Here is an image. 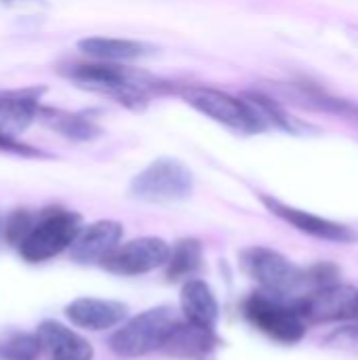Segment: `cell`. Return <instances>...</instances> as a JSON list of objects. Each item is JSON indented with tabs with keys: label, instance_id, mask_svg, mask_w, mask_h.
Here are the masks:
<instances>
[{
	"label": "cell",
	"instance_id": "obj_1",
	"mask_svg": "<svg viewBox=\"0 0 358 360\" xmlns=\"http://www.w3.org/2000/svg\"><path fill=\"white\" fill-rule=\"evenodd\" d=\"M61 74L78 89L103 95L133 112L146 110L150 99L167 89V82H162L158 76H152L146 70L97 59L91 63L65 65Z\"/></svg>",
	"mask_w": 358,
	"mask_h": 360
},
{
	"label": "cell",
	"instance_id": "obj_2",
	"mask_svg": "<svg viewBox=\"0 0 358 360\" xmlns=\"http://www.w3.org/2000/svg\"><path fill=\"white\" fill-rule=\"evenodd\" d=\"M177 323L179 321L169 306L150 308L112 333L108 342L110 350L120 359H141L154 350H162Z\"/></svg>",
	"mask_w": 358,
	"mask_h": 360
},
{
	"label": "cell",
	"instance_id": "obj_3",
	"mask_svg": "<svg viewBox=\"0 0 358 360\" xmlns=\"http://www.w3.org/2000/svg\"><path fill=\"white\" fill-rule=\"evenodd\" d=\"M192 171L177 158H158L141 169L129 184V196L150 205H171L190 198Z\"/></svg>",
	"mask_w": 358,
	"mask_h": 360
},
{
	"label": "cell",
	"instance_id": "obj_4",
	"mask_svg": "<svg viewBox=\"0 0 358 360\" xmlns=\"http://www.w3.org/2000/svg\"><path fill=\"white\" fill-rule=\"evenodd\" d=\"M184 101L192 105L196 112L205 114L213 122L241 133V135H257L264 133V124L253 114V110L247 105L243 97H234L226 91L213 89V86H184L179 91Z\"/></svg>",
	"mask_w": 358,
	"mask_h": 360
},
{
	"label": "cell",
	"instance_id": "obj_5",
	"mask_svg": "<svg viewBox=\"0 0 358 360\" xmlns=\"http://www.w3.org/2000/svg\"><path fill=\"white\" fill-rule=\"evenodd\" d=\"M82 230V217L65 209H51L36 219L27 238L19 245V255L27 264H42L59 253L68 251L78 232Z\"/></svg>",
	"mask_w": 358,
	"mask_h": 360
},
{
	"label": "cell",
	"instance_id": "obj_6",
	"mask_svg": "<svg viewBox=\"0 0 358 360\" xmlns=\"http://www.w3.org/2000/svg\"><path fill=\"white\" fill-rule=\"evenodd\" d=\"M245 319L264 335L279 344H298L306 335V321L298 314L295 306H287L276 297L253 293L243 304Z\"/></svg>",
	"mask_w": 358,
	"mask_h": 360
},
{
	"label": "cell",
	"instance_id": "obj_7",
	"mask_svg": "<svg viewBox=\"0 0 358 360\" xmlns=\"http://www.w3.org/2000/svg\"><path fill=\"white\" fill-rule=\"evenodd\" d=\"M241 268L249 278L270 293L287 295L304 285V270L289 262L283 253L268 247H249L241 251Z\"/></svg>",
	"mask_w": 358,
	"mask_h": 360
},
{
	"label": "cell",
	"instance_id": "obj_8",
	"mask_svg": "<svg viewBox=\"0 0 358 360\" xmlns=\"http://www.w3.org/2000/svg\"><path fill=\"white\" fill-rule=\"evenodd\" d=\"M171 257V245L158 236L133 238L118 245L103 262L101 268L116 276H141L152 270L165 268Z\"/></svg>",
	"mask_w": 358,
	"mask_h": 360
},
{
	"label": "cell",
	"instance_id": "obj_9",
	"mask_svg": "<svg viewBox=\"0 0 358 360\" xmlns=\"http://www.w3.org/2000/svg\"><path fill=\"white\" fill-rule=\"evenodd\" d=\"M295 310L306 323L312 325L350 321L358 316V289L340 283L312 289L295 302Z\"/></svg>",
	"mask_w": 358,
	"mask_h": 360
},
{
	"label": "cell",
	"instance_id": "obj_10",
	"mask_svg": "<svg viewBox=\"0 0 358 360\" xmlns=\"http://www.w3.org/2000/svg\"><path fill=\"white\" fill-rule=\"evenodd\" d=\"M262 202L272 215H276L285 224L293 226L298 232L308 234L312 238L327 240V243H340V245H350V243L358 240L357 232L352 228L340 224V221H333V219L314 215L310 211L291 207V205H287L279 198H272V196H262Z\"/></svg>",
	"mask_w": 358,
	"mask_h": 360
},
{
	"label": "cell",
	"instance_id": "obj_11",
	"mask_svg": "<svg viewBox=\"0 0 358 360\" xmlns=\"http://www.w3.org/2000/svg\"><path fill=\"white\" fill-rule=\"evenodd\" d=\"M44 86H23V89H4L0 91V133L17 137L23 133L36 118L42 108L40 97Z\"/></svg>",
	"mask_w": 358,
	"mask_h": 360
},
{
	"label": "cell",
	"instance_id": "obj_12",
	"mask_svg": "<svg viewBox=\"0 0 358 360\" xmlns=\"http://www.w3.org/2000/svg\"><path fill=\"white\" fill-rule=\"evenodd\" d=\"M122 224L114 219H99L95 224L82 226L74 245L70 247V257L76 264H99L120 245Z\"/></svg>",
	"mask_w": 358,
	"mask_h": 360
},
{
	"label": "cell",
	"instance_id": "obj_13",
	"mask_svg": "<svg viewBox=\"0 0 358 360\" xmlns=\"http://www.w3.org/2000/svg\"><path fill=\"white\" fill-rule=\"evenodd\" d=\"M129 314L127 304L103 297H78L65 306V319L87 331H106L118 327Z\"/></svg>",
	"mask_w": 358,
	"mask_h": 360
},
{
	"label": "cell",
	"instance_id": "obj_14",
	"mask_svg": "<svg viewBox=\"0 0 358 360\" xmlns=\"http://www.w3.org/2000/svg\"><path fill=\"white\" fill-rule=\"evenodd\" d=\"M36 335L42 352L51 360H93V346L59 321H42Z\"/></svg>",
	"mask_w": 358,
	"mask_h": 360
},
{
	"label": "cell",
	"instance_id": "obj_15",
	"mask_svg": "<svg viewBox=\"0 0 358 360\" xmlns=\"http://www.w3.org/2000/svg\"><path fill=\"white\" fill-rule=\"evenodd\" d=\"M76 46L84 55L97 61H112V63L139 61L143 57H150L156 51L148 42L133 40V38H112V36H89V38L78 40Z\"/></svg>",
	"mask_w": 358,
	"mask_h": 360
},
{
	"label": "cell",
	"instance_id": "obj_16",
	"mask_svg": "<svg viewBox=\"0 0 358 360\" xmlns=\"http://www.w3.org/2000/svg\"><path fill=\"white\" fill-rule=\"evenodd\" d=\"M179 304L188 323L205 329H215L219 321V304L209 283L200 278H188L181 287Z\"/></svg>",
	"mask_w": 358,
	"mask_h": 360
},
{
	"label": "cell",
	"instance_id": "obj_17",
	"mask_svg": "<svg viewBox=\"0 0 358 360\" xmlns=\"http://www.w3.org/2000/svg\"><path fill=\"white\" fill-rule=\"evenodd\" d=\"M215 346H217L215 329H205V327L184 321V323H177V327L169 335L162 350L173 359L203 360Z\"/></svg>",
	"mask_w": 358,
	"mask_h": 360
},
{
	"label": "cell",
	"instance_id": "obj_18",
	"mask_svg": "<svg viewBox=\"0 0 358 360\" xmlns=\"http://www.w3.org/2000/svg\"><path fill=\"white\" fill-rule=\"evenodd\" d=\"M38 120L53 133L70 139V141H93L97 139L103 131L101 127L89 118L87 114L70 112V110H59L53 105H42L38 112Z\"/></svg>",
	"mask_w": 358,
	"mask_h": 360
},
{
	"label": "cell",
	"instance_id": "obj_19",
	"mask_svg": "<svg viewBox=\"0 0 358 360\" xmlns=\"http://www.w3.org/2000/svg\"><path fill=\"white\" fill-rule=\"evenodd\" d=\"M241 97L247 101V105L253 110V114L260 118V122L264 124L266 131L279 129V131L298 135V133H304L310 129L308 124H304L295 116H291L276 99H272L270 95H266L262 91H245Z\"/></svg>",
	"mask_w": 358,
	"mask_h": 360
},
{
	"label": "cell",
	"instance_id": "obj_20",
	"mask_svg": "<svg viewBox=\"0 0 358 360\" xmlns=\"http://www.w3.org/2000/svg\"><path fill=\"white\" fill-rule=\"evenodd\" d=\"M289 91L293 95V99H298L302 105L319 110V112H327V114H335V116H358V105L340 99L331 93H327L325 89L310 84V82H289Z\"/></svg>",
	"mask_w": 358,
	"mask_h": 360
},
{
	"label": "cell",
	"instance_id": "obj_21",
	"mask_svg": "<svg viewBox=\"0 0 358 360\" xmlns=\"http://www.w3.org/2000/svg\"><path fill=\"white\" fill-rule=\"evenodd\" d=\"M167 281H188L203 268V245L196 238H181L173 245L167 262Z\"/></svg>",
	"mask_w": 358,
	"mask_h": 360
},
{
	"label": "cell",
	"instance_id": "obj_22",
	"mask_svg": "<svg viewBox=\"0 0 358 360\" xmlns=\"http://www.w3.org/2000/svg\"><path fill=\"white\" fill-rule=\"evenodd\" d=\"M42 354V346L36 333L13 331L0 338V360H36Z\"/></svg>",
	"mask_w": 358,
	"mask_h": 360
},
{
	"label": "cell",
	"instance_id": "obj_23",
	"mask_svg": "<svg viewBox=\"0 0 358 360\" xmlns=\"http://www.w3.org/2000/svg\"><path fill=\"white\" fill-rule=\"evenodd\" d=\"M36 219L30 211L25 209H17L15 213H11L8 221H6V228H4V234H6V240L11 245H15L19 249V245L27 238V234L32 232Z\"/></svg>",
	"mask_w": 358,
	"mask_h": 360
},
{
	"label": "cell",
	"instance_id": "obj_24",
	"mask_svg": "<svg viewBox=\"0 0 358 360\" xmlns=\"http://www.w3.org/2000/svg\"><path fill=\"white\" fill-rule=\"evenodd\" d=\"M325 346L344 354H357L358 356V327L357 325H344L329 333L325 340Z\"/></svg>",
	"mask_w": 358,
	"mask_h": 360
},
{
	"label": "cell",
	"instance_id": "obj_25",
	"mask_svg": "<svg viewBox=\"0 0 358 360\" xmlns=\"http://www.w3.org/2000/svg\"><path fill=\"white\" fill-rule=\"evenodd\" d=\"M340 278V268L331 262H319L312 268L304 270V285H312L314 289L335 285Z\"/></svg>",
	"mask_w": 358,
	"mask_h": 360
},
{
	"label": "cell",
	"instance_id": "obj_26",
	"mask_svg": "<svg viewBox=\"0 0 358 360\" xmlns=\"http://www.w3.org/2000/svg\"><path fill=\"white\" fill-rule=\"evenodd\" d=\"M0 152H6V154H17V156H25V158H44L46 154H42L40 150L19 141L17 137L13 135H6V133H0Z\"/></svg>",
	"mask_w": 358,
	"mask_h": 360
},
{
	"label": "cell",
	"instance_id": "obj_27",
	"mask_svg": "<svg viewBox=\"0 0 358 360\" xmlns=\"http://www.w3.org/2000/svg\"><path fill=\"white\" fill-rule=\"evenodd\" d=\"M0 4L8 8H23V6H46V0H0Z\"/></svg>",
	"mask_w": 358,
	"mask_h": 360
}]
</instances>
